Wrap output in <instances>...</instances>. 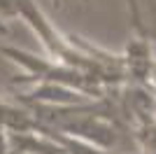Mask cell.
<instances>
[{"label":"cell","mask_w":156,"mask_h":154,"mask_svg":"<svg viewBox=\"0 0 156 154\" xmlns=\"http://www.w3.org/2000/svg\"><path fill=\"white\" fill-rule=\"evenodd\" d=\"M54 5H56V7H58V5H61V0H54Z\"/></svg>","instance_id":"3"},{"label":"cell","mask_w":156,"mask_h":154,"mask_svg":"<svg viewBox=\"0 0 156 154\" xmlns=\"http://www.w3.org/2000/svg\"><path fill=\"white\" fill-rule=\"evenodd\" d=\"M84 2H89V0H84Z\"/></svg>","instance_id":"4"},{"label":"cell","mask_w":156,"mask_h":154,"mask_svg":"<svg viewBox=\"0 0 156 154\" xmlns=\"http://www.w3.org/2000/svg\"><path fill=\"white\" fill-rule=\"evenodd\" d=\"M0 54H5L9 61H14L16 65L23 68V75H16L12 79L14 84H23V82H37V84H61L68 89L77 91L82 96H86L89 101L103 96V86L100 79L89 77L84 72L68 68V65L58 63L49 56H35L30 51L23 49H14V47H0Z\"/></svg>","instance_id":"1"},{"label":"cell","mask_w":156,"mask_h":154,"mask_svg":"<svg viewBox=\"0 0 156 154\" xmlns=\"http://www.w3.org/2000/svg\"><path fill=\"white\" fill-rule=\"evenodd\" d=\"M151 133H147V149H149L151 154H156V126L149 128Z\"/></svg>","instance_id":"2"}]
</instances>
